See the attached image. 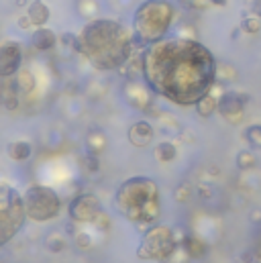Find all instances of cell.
I'll use <instances>...</instances> for the list:
<instances>
[{
    "label": "cell",
    "mask_w": 261,
    "mask_h": 263,
    "mask_svg": "<svg viewBox=\"0 0 261 263\" xmlns=\"http://www.w3.org/2000/svg\"><path fill=\"white\" fill-rule=\"evenodd\" d=\"M145 84L180 106H196L218 80V63L196 39L172 37L143 49Z\"/></svg>",
    "instance_id": "obj_1"
},
{
    "label": "cell",
    "mask_w": 261,
    "mask_h": 263,
    "mask_svg": "<svg viewBox=\"0 0 261 263\" xmlns=\"http://www.w3.org/2000/svg\"><path fill=\"white\" fill-rule=\"evenodd\" d=\"M80 53L100 72L122 68L135 49V35L118 21L94 19L80 33Z\"/></svg>",
    "instance_id": "obj_2"
},
{
    "label": "cell",
    "mask_w": 261,
    "mask_h": 263,
    "mask_svg": "<svg viewBox=\"0 0 261 263\" xmlns=\"http://www.w3.org/2000/svg\"><path fill=\"white\" fill-rule=\"evenodd\" d=\"M114 202L126 220L137 224L155 222L161 212L159 188L151 178L143 176L124 180L114 194Z\"/></svg>",
    "instance_id": "obj_3"
},
{
    "label": "cell",
    "mask_w": 261,
    "mask_h": 263,
    "mask_svg": "<svg viewBox=\"0 0 261 263\" xmlns=\"http://www.w3.org/2000/svg\"><path fill=\"white\" fill-rule=\"evenodd\" d=\"M174 15V7L168 0H147V3H143L133 19L135 41L143 45L161 41L172 27Z\"/></svg>",
    "instance_id": "obj_4"
},
{
    "label": "cell",
    "mask_w": 261,
    "mask_h": 263,
    "mask_svg": "<svg viewBox=\"0 0 261 263\" xmlns=\"http://www.w3.org/2000/svg\"><path fill=\"white\" fill-rule=\"evenodd\" d=\"M27 206L25 198L9 184L0 186V243L7 245L25 224Z\"/></svg>",
    "instance_id": "obj_5"
},
{
    "label": "cell",
    "mask_w": 261,
    "mask_h": 263,
    "mask_svg": "<svg viewBox=\"0 0 261 263\" xmlns=\"http://www.w3.org/2000/svg\"><path fill=\"white\" fill-rule=\"evenodd\" d=\"M178 249L176 235L170 226L155 224L147 228V233L141 237V243L137 247V257L143 261H170L172 255Z\"/></svg>",
    "instance_id": "obj_6"
},
{
    "label": "cell",
    "mask_w": 261,
    "mask_h": 263,
    "mask_svg": "<svg viewBox=\"0 0 261 263\" xmlns=\"http://www.w3.org/2000/svg\"><path fill=\"white\" fill-rule=\"evenodd\" d=\"M23 198L27 206V216L35 222H47L55 218L61 210L59 196L47 186H31L27 188Z\"/></svg>",
    "instance_id": "obj_7"
},
{
    "label": "cell",
    "mask_w": 261,
    "mask_h": 263,
    "mask_svg": "<svg viewBox=\"0 0 261 263\" xmlns=\"http://www.w3.org/2000/svg\"><path fill=\"white\" fill-rule=\"evenodd\" d=\"M70 218L76 222H100L104 218L100 200L94 194H80L70 202Z\"/></svg>",
    "instance_id": "obj_8"
},
{
    "label": "cell",
    "mask_w": 261,
    "mask_h": 263,
    "mask_svg": "<svg viewBox=\"0 0 261 263\" xmlns=\"http://www.w3.org/2000/svg\"><path fill=\"white\" fill-rule=\"evenodd\" d=\"M21 61H23V51L19 43L15 41H5L0 47V76L11 78L21 72Z\"/></svg>",
    "instance_id": "obj_9"
},
{
    "label": "cell",
    "mask_w": 261,
    "mask_h": 263,
    "mask_svg": "<svg viewBox=\"0 0 261 263\" xmlns=\"http://www.w3.org/2000/svg\"><path fill=\"white\" fill-rule=\"evenodd\" d=\"M245 102H247V98L243 94L224 92L218 98V112L222 118H226L231 122H239L243 118V112H245Z\"/></svg>",
    "instance_id": "obj_10"
},
{
    "label": "cell",
    "mask_w": 261,
    "mask_h": 263,
    "mask_svg": "<svg viewBox=\"0 0 261 263\" xmlns=\"http://www.w3.org/2000/svg\"><path fill=\"white\" fill-rule=\"evenodd\" d=\"M124 96L128 100V104L137 108V110H147L153 104V90L147 84L141 82H130L124 88Z\"/></svg>",
    "instance_id": "obj_11"
},
{
    "label": "cell",
    "mask_w": 261,
    "mask_h": 263,
    "mask_svg": "<svg viewBox=\"0 0 261 263\" xmlns=\"http://www.w3.org/2000/svg\"><path fill=\"white\" fill-rule=\"evenodd\" d=\"M128 143L135 147H147L153 141V126L147 120H137L128 128Z\"/></svg>",
    "instance_id": "obj_12"
},
{
    "label": "cell",
    "mask_w": 261,
    "mask_h": 263,
    "mask_svg": "<svg viewBox=\"0 0 261 263\" xmlns=\"http://www.w3.org/2000/svg\"><path fill=\"white\" fill-rule=\"evenodd\" d=\"M57 43V37L51 29H45V27H39L33 37H31V45L37 49V51H49L53 49V45Z\"/></svg>",
    "instance_id": "obj_13"
},
{
    "label": "cell",
    "mask_w": 261,
    "mask_h": 263,
    "mask_svg": "<svg viewBox=\"0 0 261 263\" xmlns=\"http://www.w3.org/2000/svg\"><path fill=\"white\" fill-rule=\"evenodd\" d=\"M106 149V135L104 130L100 128H92L88 137H86V153H92V155H100L104 153Z\"/></svg>",
    "instance_id": "obj_14"
},
{
    "label": "cell",
    "mask_w": 261,
    "mask_h": 263,
    "mask_svg": "<svg viewBox=\"0 0 261 263\" xmlns=\"http://www.w3.org/2000/svg\"><path fill=\"white\" fill-rule=\"evenodd\" d=\"M27 15L35 27H43L49 21V9L45 7V3H41V0H33L27 9Z\"/></svg>",
    "instance_id": "obj_15"
},
{
    "label": "cell",
    "mask_w": 261,
    "mask_h": 263,
    "mask_svg": "<svg viewBox=\"0 0 261 263\" xmlns=\"http://www.w3.org/2000/svg\"><path fill=\"white\" fill-rule=\"evenodd\" d=\"M7 151H9V157H11V159H15V161H25V159L31 157L33 147H31V143H27V141H13V143H9Z\"/></svg>",
    "instance_id": "obj_16"
},
{
    "label": "cell",
    "mask_w": 261,
    "mask_h": 263,
    "mask_svg": "<svg viewBox=\"0 0 261 263\" xmlns=\"http://www.w3.org/2000/svg\"><path fill=\"white\" fill-rule=\"evenodd\" d=\"M182 247H184V251H186L192 259H200V257H204V255H206V245H204L198 237H192V235L184 237Z\"/></svg>",
    "instance_id": "obj_17"
},
{
    "label": "cell",
    "mask_w": 261,
    "mask_h": 263,
    "mask_svg": "<svg viewBox=\"0 0 261 263\" xmlns=\"http://www.w3.org/2000/svg\"><path fill=\"white\" fill-rule=\"evenodd\" d=\"M214 110H218V98H214L212 94H208V96H204L198 104H196V112L202 116V118H208V116H212V112Z\"/></svg>",
    "instance_id": "obj_18"
},
{
    "label": "cell",
    "mask_w": 261,
    "mask_h": 263,
    "mask_svg": "<svg viewBox=\"0 0 261 263\" xmlns=\"http://www.w3.org/2000/svg\"><path fill=\"white\" fill-rule=\"evenodd\" d=\"M176 155H178V149H176V145L170 143V141H164V143H159V145L155 147V157H157V161H161V163H168V161L176 159Z\"/></svg>",
    "instance_id": "obj_19"
},
{
    "label": "cell",
    "mask_w": 261,
    "mask_h": 263,
    "mask_svg": "<svg viewBox=\"0 0 261 263\" xmlns=\"http://www.w3.org/2000/svg\"><path fill=\"white\" fill-rule=\"evenodd\" d=\"M17 86H19L25 94H31V92L35 90V78H33V74H31L29 70H21V72L17 74Z\"/></svg>",
    "instance_id": "obj_20"
},
{
    "label": "cell",
    "mask_w": 261,
    "mask_h": 263,
    "mask_svg": "<svg viewBox=\"0 0 261 263\" xmlns=\"http://www.w3.org/2000/svg\"><path fill=\"white\" fill-rule=\"evenodd\" d=\"M241 31H245V33H249V35H255V33H259L261 31V17H245L243 21H241Z\"/></svg>",
    "instance_id": "obj_21"
},
{
    "label": "cell",
    "mask_w": 261,
    "mask_h": 263,
    "mask_svg": "<svg viewBox=\"0 0 261 263\" xmlns=\"http://www.w3.org/2000/svg\"><path fill=\"white\" fill-rule=\"evenodd\" d=\"M237 166H239V170H253V168L257 166L255 153H251V151H239V155H237Z\"/></svg>",
    "instance_id": "obj_22"
},
{
    "label": "cell",
    "mask_w": 261,
    "mask_h": 263,
    "mask_svg": "<svg viewBox=\"0 0 261 263\" xmlns=\"http://www.w3.org/2000/svg\"><path fill=\"white\" fill-rule=\"evenodd\" d=\"M243 137L253 145V147H261V124H251L245 128Z\"/></svg>",
    "instance_id": "obj_23"
},
{
    "label": "cell",
    "mask_w": 261,
    "mask_h": 263,
    "mask_svg": "<svg viewBox=\"0 0 261 263\" xmlns=\"http://www.w3.org/2000/svg\"><path fill=\"white\" fill-rule=\"evenodd\" d=\"M45 245H47V249L51 253H61L66 249V239L59 233H53V235H49V239L45 241Z\"/></svg>",
    "instance_id": "obj_24"
},
{
    "label": "cell",
    "mask_w": 261,
    "mask_h": 263,
    "mask_svg": "<svg viewBox=\"0 0 261 263\" xmlns=\"http://www.w3.org/2000/svg\"><path fill=\"white\" fill-rule=\"evenodd\" d=\"M235 68L226 63H218V80H235Z\"/></svg>",
    "instance_id": "obj_25"
},
{
    "label": "cell",
    "mask_w": 261,
    "mask_h": 263,
    "mask_svg": "<svg viewBox=\"0 0 261 263\" xmlns=\"http://www.w3.org/2000/svg\"><path fill=\"white\" fill-rule=\"evenodd\" d=\"M190 196H192V190H190V186H180V188H176V192H174V198L178 200V202H188L190 200Z\"/></svg>",
    "instance_id": "obj_26"
},
{
    "label": "cell",
    "mask_w": 261,
    "mask_h": 263,
    "mask_svg": "<svg viewBox=\"0 0 261 263\" xmlns=\"http://www.w3.org/2000/svg\"><path fill=\"white\" fill-rule=\"evenodd\" d=\"M5 106L9 110H15L19 106V98H17V90H7L5 92Z\"/></svg>",
    "instance_id": "obj_27"
},
{
    "label": "cell",
    "mask_w": 261,
    "mask_h": 263,
    "mask_svg": "<svg viewBox=\"0 0 261 263\" xmlns=\"http://www.w3.org/2000/svg\"><path fill=\"white\" fill-rule=\"evenodd\" d=\"M61 43L74 47L76 51H80V39H78V35H74V33H63V35H61Z\"/></svg>",
    "instance_id": "obj_28"
},
{
    "label": "cell",
    "mask_w": 261,
    "mask_h": 263,
    "mask_svg": "<svg viewBox=\"0 0 261 263\" xmlns=\"http://www.w3.org/2000/svg\"><path fill=\"white\" fill-rule=\"evenodd\" d=\"M84 166L88 168V172H96L100 168V161H98V155H92V153H86L84 157Z\"/></svg>",
    "instance_id": "obj_29"
},
{
    "label": "cell",
    "mask_w": 261,
    "mask_h": 263,
    "mask_svg": "<svg viewBox=\"0 0 261 263\" xmlns=\"http://www.w3.org/2000/svg\"><path fill=\"white\" fill-rule=\"evenodd\" d=\"M76 245L82 247V249H88V247L92 245L90 235H88V233H78V235H76Z\"/></svg>",
    "instance_id": "obj_30"
},
{
    "label": "cell",
    "mask_w": 261,
    "mask_h": 263,
    "mask_svg": "<svg viewBox=\"0 0 261 263\" xmlns=\"http://www.w3.org/2000/svg\"><path fill=\"white\" fill-rule=\"evenodd\" d=\"M82 3L88 7V9H84V11H80V15H84V17H92L94 13H96V3H94V0H82Z\"/></svg>",
    "instance_id": "obj_31"
},
{
    "label": "cell",
    "mask_w": 261,
    "mask_h": 263,
    "mask_svg": "<svg viewBox=\"0 0 261 263\" xmlns=\"http://www.w3.org/2000/svg\"><path fill=\"white\" fill-rule=\"evenodd\" d=\"M31 25H33V21L29 19V15H25V17L19 19V27H21V29H29Z\"/></svg>",
    "instance_id": "obj_32"
},
{
    "label": "cell",
    "mask_w": 261,
    "mask_h": 263,
    "mask_svg": "<svg viewBox=\"0 0 261 263\" xmlns=\"http://www.w3.org/2000/svg\"><path fill=\"white\" fill-rule=\"evenodd\" d=\"M253 9H255V15L261 17V0H255V7Z\"/></svg>",
    "instance_id": "obj_33"
},
{
    "label": "cell",
    "mask_w": 261,
    "mask_h": 263,
    "mask_svg": "<svg viewBox=\"0 0 261 263\" xmlns=\"http://www.w3.org/2000/svg\"><path fill=\"white\" fill-rule=\"evenodd\" d=\"M210 3H212V5H216V7H224V5L229 3V0H210Z\"/></svg>",
    "instance_id": "obj_34"
},
{
    "label": "cell",
    "mask_w": 261,
    "mask_h": 263,
    "mask_svg": "<svg viewBox=\"0 0 261 263\" xmlns=\"http://www.w3.org/2000/svg\"><path fill=\"white\" fill-rule=\"evenodd\" d=\"M180 3H184V5H188V7H192V5L196 3V0H180Z\"/></svg>",
    "instance_id": "obj_35"
},
{
    "label": "cell",
    "mask_w": 261,
    "mask_h": 263,
    "mask_svg": "<svg viewBox=\"0 0 261 263\" xmlns=\"http://www.w3.org/2000/svg\"><path fill=\"white\" fill-rule=\"evenodd\" d=\"M17 5H19V7H25V5H27V0H17Z\"/></svg>",
    "instance_id": "obj_36"
}]
</instances>
